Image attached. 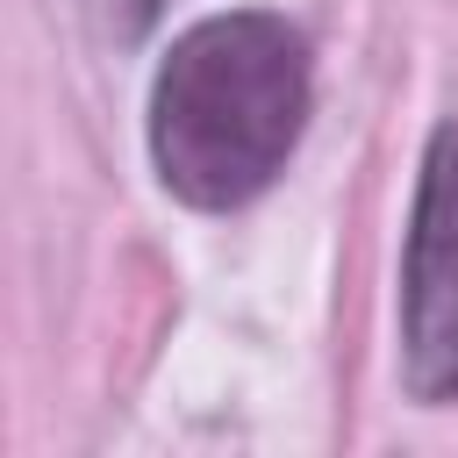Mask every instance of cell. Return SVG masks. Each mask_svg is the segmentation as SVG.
Wrapping results in <instances>:
<instances>
[{
    "label": "cell",
    "instance_id": "cell-1",
    "mask_svg": "<svg viewBox=\"0 0 458 458\" xmlns=\"http://www.w3.org/2000/svg\"><path fill=\"white\" fill-rule=\"evenodd\" d=\"M315 114L308 36L272 7H229L172 36L150 72L143 143L179 208H250L301 150Z\"/></svg>",
    "mask_w": 458,
    "mask_h": 458
},
{
    "label": "cell",
    "instance_id": "cell-2",
    "mask_svg": "<svg viewBox=\"0 0 458 458\" xmlns=\"http://www.w3.org/2000/svg\"><path fill=\"white\" fill-rule=\"evenodd\" d=\"M401 386L415 408L458 401V114L422 143L401 236Z\"/></svg>",
    "mask_w": 458,
    "mask_h": 458
},
{
    "label": "cell",
    "instance_id": "cell-3",
    "mask_svg": "<svg viewBox=\"0 0 458 458\" xmlns=\"http://www.w3.org/2000/svg\"><path fill=\"white\" fill-rule=\"evenodd\" d=\"M107 7H114V21H122V36H143V29L157 21V7H165V0H107Z\"/></svg>",
    "mask_w": 458,
    "mask_h": 458
}]
</instances>
